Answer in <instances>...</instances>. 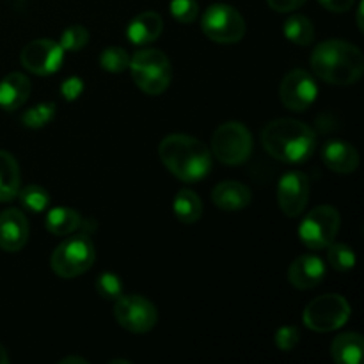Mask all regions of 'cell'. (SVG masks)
Segmentation results:
<instances>
[{
	"label": "cell",
	"mask_w": 364,
	"mask_h": 364,
	"mask_svg": "<svg viewBox=\"0 0 364 364\" xmlns=\"http://www.w3.org/2000/svg\"><path fill=\"white\" fill-rule=\"evenodd\" d=\"M262 144L272 159L284 164H304L316 151L318 137L309 124L281 117L263 128Z\"/></svg>",
	"instance_id": "cell-1"
},
{
	"label": "cell",
	"mask_w": 364,
	"mask_h": 364,
	"mask_svg": "<svg viewBox=\"0 0 364 364\" xmlns=\"http://www.w3.org/2000/svg\"><path fill=\"white\" fill-rule=\"evenodd\" d=\"M311 70L316 78L331 85H352L361 80L364 55L361 48L343 39H327L311 53Z\"/></svg>",
	"instance_id": "cell-2"
},
{
	"label": "cell",
	"mask_w": 364,
	"mask_h": 364,
	"mask_svg": "<svg viewBox=\"0 0 364 364\" xmlns=\"http://www.w3.org/2000/svg\"><path fill=\"white\" fill-rule=\"evenodd\" d=\"M159 156L166 169L185 183L203 181L212 171V151L192 135L173 134L164 137Z\"/></svg>",
	"instance_id": "cell-3"
},
{
	"label": "cell",
	"mask_w": 364,
	"mask_h": 364,
	"mask_svg": "<svg viewBox=\"0 0 364 364\" xmlns=\"http://www.w3.org/2000/svg\"><path fill=\"white\" fill-rule=\"evenodd\" d=\"M132 78L144 95L159 96L167 91L173 80V66L169 57L156 48L137 50L130 57Z\"/></svg>",
	"instance_id": "cell-4"
},
{
	"label": "cell",
	"mask_w": 364,
	"mask_h": 364,
	"mask_svg": "<svg viewBox=\"0 0 364 364\" xmlns=\"http://www.w3.org/2000/svg\"><path fill=\"white\" fill-rule=\"evenodd\" d=\"M96 262V247L89 235H68L50 256V267L63 279H73L87 272Z\"/></svg>",
	"instance_id": "cell-5"
},
{
	"label": "cell",
	"mask_w": 364,
	"mask_h": 364,
	"mask_svg": "<svg viewBox=\"0 0 364 364\" xmlns=\"http://www.w3.org/2000/svg\"><path fill=\"white\" fill-rule=\"evenodd\" d=\"M224 166H242L252 153V135L240 121L223 123L212 135V149Z\"/></svg>",
	"instance_id": "cell-6"
},
{
	"label": "cell",
	"mask_w": 364,
	"mask_h": 364,
	"mask_svg": "<svg viewBox=\"0 0 364 364\" xmlns=\"http://www.w3.org/2000/svg\"><path fill=\"white\" fill-rule=\"evenodd\" d=\"M352 315L350 304L338 294L320 295L313 299L302 313V322L315 333H333L341 329Z\"/></svg>",
	"instance_id": "cell-7"
},
{
	"label": "cell",
	"mask_w": 364,
	"mask_h": 364,
	"mask_svg": "<svg viewBox=\"0 0 364 364\" xmlns=\"http://www.w3.org/2000/svg\"><path fill=\"white\" fill-rule=\"evenodd\" d=\"M340 226L341 215L334 206H316L299 226V238L311 251H323L336 240Z\"/></svg>",
	"instance_id": "cell-8"
},
{
	"label": "cell",
	"mask_w": 364,
	"mask_h": 364,
	"mask_svg": "<svg viewBox=\"0 0 364 364\" xmlns=\"http://www.w3.org/2000/svg\"><path fill=\"white\" fill-rule=\"evenodd\" d=\"M201 28L210 41L233 45L245 36V20L235 7L228 4H213L201 18Z\"/></svg>",
	"instance_id": "cell-9"
},
{
	"label": "cell",
	"mask_w": 364,
	"mask_h": 364,
	"mask_svg": "<svg viewBox=\"0 0 364 364\" xmlns=\"http://www.w3.org/2000/svg\"><path fill=\"white\" fill-rule=\"evenodd\" d=\"M114 318L130 333L146 334L159 322V311L155 304L142 295H121L114 306Z\"/></svg>",
	"instance_id": "cell-10"
},
{
	"label": "cell",
	"mask_w": 364,
	"mask_h": 364,
	"mask_svg": "<svg viewBox=\"0 0 364 364\" xmlns=\"http://www.w3.org/2000/svg\"><path fill=\"white\" fill-rule=\"evenodd\" d=\"M64 50L52 39H34L23 46L20 53V63L31 73L39 77H48L63 68Z\"/></svg>",
	"instance_id": "cell-11"
},
{
	"label": "cell",
	"mask_w": 364,
	"mask_h": 364,
	"mask_svg": "<svg viewBox=\"0 0 364 364\" xmlns=\"http://www.w3.org/2000/svg\"><path fill=\"white\" fill-rule=\"evenodd\" d=\"M316 96H318V84L308 71L294 70L284 75L281 80L279 98L288 110L304 112L315 103Z\"/></svg>",
	"instance_id": "cell-12"
},
{
	"label": "cell",
	"mask_w": 364,
	"mask_h": 364,
	"mask_svg": "<svg viewBox=\"0 0 364 364\" xmlns=\"http://www.w3.org/2000/svg\"><path fill=\"white\" fill-rule=\"evenodd\" d=\"M309 201V178L301 171L283 174L277 183V205L290 219L301 215Z\"/></svg>",
	"instance_id": "cell-13"
},
{
	"label": "cell",
	"mask_w": 364,
	"mask_h": 364,
	"mask_svg": "<svg viewBox=\"0 0 364 364\" xmlns=\"http://www.w3.org/2000/svg\"><path fill=\"white\" fill-rule=\"evenodd\" d=\"M28 220L18 208L0 212V249L6 252H18L28 242Z\"/></svg>",
	"instance_id": "cell-14"
},
{
	"label": "cell",
	"mask_w": 364,
	"mask_h": 364,
	"mask_svg": "<svg viewBox=\"0 0 364 364\" xmlns=\"http://www.w3.org/2000/svg\"><path fill=\"white\" fill-rule=\"evenodd\" d=\"M326 263L315 255H302L288 267V283L297 290H313L326 277Z\"/></svg>",
	"instance_id": "cell-15"
},
{
	"label": "cell",
	"mask_w": 364,
	"mask_h": 364,
	"mask_svg": "<svg viewBox=\"0 0 364 364\" xmlns=\"http://www.w3.org/2000/svg\"><path fill=\"white\" fill-rule=\"evenodd\" d=\"M212 201L223 212H242L252 201V192L240 181H220L213 187Z\"/></svg>",
	"instance_id": "cell-16"
},
{
	"label": "cell",
	"mask_w": 364,
	"mask_h": 364,
	"mask_svg": "<svg viewBox=\"0 0 364 364\" xmlns=\"http://www.w3.org/2000/svg\"><path fill=\"white\" fill-rule=\"evenodd\" d=\"M322 160L333 173L350 174L359 167V153L352 144L345 141H327L322 148Z\"/></svg>",
	"instance_id": "cell-17"
},
{
	"label": "cell",
	"mask_w": 364,
	"mask_h": 364,
	"mask_svg": "<svg viewBox=\"0 0 364 364\" xmlns=\"http://www.w3.org/2000/svg\"><path fill=\"white\" fill-rule=\"evenodd\" d=\"M164 31V20L155 11H144L137 14L127 27V38L137 46L151 45Z\"/></svg>",
	"instance_id": "cell-18"
},
{
	"label": "cell",
	"mask_w": 364,
	"mask_h": 364,
	"mask_svg": "<svg viewBox=\"0 0 364 364\" xmlns=\"http://www.w3.org/2000/svg\"><path fill=\"white\" fill-rule=\"evenodd\" d=\"M31 89V80L23 73L14 71V73L6 75L0 80V109L7 110V112L18 110L27 103Z\"/></svg>",
	"instance_id": "cell-19"
},
{
	"label": "cell",
	"mask_w": 364,
	"mask_h": 364,
	"mask_svg": "<svg viewBox=\"0 0 364 364\" xmlns=\"http://www.w3.org/2000/svg\"><path fill=\"white\" fill-rule=\"evenodd\" d=\"M363 354L364 340L359 333H343L331 343V358L338 364H359Z\"/></svg>",
	"instance_id": "cell-20"
},
{
	"label": "cell",
	"mask_w": 364,
	"mask_h": 364,
	"mask_svg": "<svg viewBox=\"0 0 364 364\" xmlns=\"http://www.w3.org/2000/svg\"><path fill=\"white\" fill-rule=\"evenodd\" d=\"M21 188L20 166L6 149H0V203L13 201Z\"/></svg>",
	"instance_id": "cell-21"
},
{
	"label": "cell",
	"mask_w": 364,
	"mask_h": 364,
	"mask_svg": "<svg viewBox=\"0 0 364 364\" xmlns=\"http://www.w3.org/2000/svg\"><path fill=\"white\" fill-rule=\"evenodd\" d=\"M82 223H84V219L77 210L68 208V206H55L46 213L45 226L55 237H68V235L80 231Z\"/></svg>",
	"instance_id": "cell-22"
},
{
	"label": "cell",
	"mask_w": 364,
	"mask_h": 364,
	"mask_svg": "<svg viewBox=\"0 0 364 364\" xmlns=\"http://www.w3.org/2000/svg\"><path fill=\"white\" fill-rule=\"evenodd\" d=\"M173 212L181 224L199 223L203 215V201L191 188H181L173 201Z\"/></svg>",
	"instance_id": "cell-23"
},
{
	"label": "cell",
	"mask_w": 364,
	"mask_h": 364,
	"mask_svg": "<svg viewBox=\"0 0 364 364\" xmlns=\"http://www.w3.org/2000/svg\"><path fill=\"white\" fill-rule=\"evenodd\" d=\"M284 38L299 46H308L315 41V27L313 21L304 14H294L283 25Z\"/></svg>",
	"instance_id": "cell-24"
},
{
	"label": "cell",
	"mask_w": 364,
	"mask_h": 364,
	"mask_svg": "<svg viewBox=\"0 0 364 364\" xmlns=\"http://www.w3.org/2000/svg\"><path fill=\"white\" fill-rule=\"evenodd\" d=\"M16 198H20V203L23 208L36 213L45 212L50 206V194L41 185H27V187L20 188Z\"/></svg>",
	"instance_id": "cell-25"
},
{
	"label": "cell",
	"mask_w": 364,
	"mask_h": 364,
	"mask_svg": "<svg viewBox=\"0 0 364 364\" xmlns=\"http://www.w3.org/2000/svg\"><path fill=\"white\" fill-rule=\"evenodd\" d=\"M327 262L338 272H348L355 267V255L354 249L348 247L347 244H341V242H333L331 245H327Z\"/></svg>",
	"instance_id": "cell-26"
},
{
	"label": "cell",
	"mask_w": 364,
	"mask_h": 364,
	"mask_svg": "<svg viewBox=\"0 0 364 364\" xmlns=\"http://www.w3.org/2000/svg\"><path fill=\"white\" fill-rule=\"evenodd\" d=\"M100 66L109 73H123L130 66V55L121 46H110L100 53Z\"/></svg>",
	"instance_id": "cell-27"
},
{
	"label": "cell",
	"mask_w": 364,
	"mask_h": 364,
	"mask_svg": "<svg viewBox=\"0 0 364 364\" xmlns=\"http://www.w3.org/2000/svg\"><path fill=\"white\" fill-rule=\"evenodd\" d=\"M55 117V103H39V105L27 109L21 116V123L28 128H43L52 123Z\"/></svg>",
	"instance_id": "cell-28"
},
{
	"label": "cell",
	"mask_w": 364,
	"mask_h": 364,
	"mask_svg": "<svg viewBox=\"0 0 364 364\" xmlns=\"http://www.w3.org/2000/svg\"><path fill=\"white\" fill-rule=\"evenodd\" d=\"M96 294L100 295L105 301H114L123 295V283H121V277L116 276L112 272H103L100 274L98 279H96Z\"/></svg>",
	"instance_id": "cell-29"
},
{
	"label": "cell",
	"mask_w": 364,
	"mask_h": 364,
	"mask_svg": "<svg viewBox=\"0 0 364 364\" xmlns=\"http://www.w3.org/2000/svg\"><path fill=\"white\" fill-rule=\"evenodd\" d=\"M89 43V31L82 25H71L60 34L59 45L64 52H78Z\"/></svg>",
	"instance_id": "cell-30"
},
{
	"label": "cell",
	"mask_w": 364,
	"mask_h": 364,
	"mask_svg": "<svg viewBox=\"0 0 364 364\" xmlns=\"http://www.w3.org/2000/svg\"><path fill=\"white\" fill-rule=\"evenodd\" d=\"M169 11L174 20L188 25L192 21H196V18L199 14L198 0H171Z\"/></svg>",
	"instance_id": "cell-31"
},
{
	"label": "cell",
	"mask_w": 364,
	"mask_h": 364,
	"mask_svg": "<svg viewBox=\"0 0 364 364\" xmlns=\"http://www.w3.org/2000/svg\"><path fill=\"white\" fill-rule=\"evenodd\" d=\"M274 343H276V347L279 348V350L291 352L297 348L299 343H301V333H299L297 327L284 326V327H281V329L276 331Z\"/></svg>",
	"instance_id": "cell-32"
},
{
	"label": "cell",
	"mask_w": 364,
	"mask_h": 364,
	"mask_svg": "<svg viewBox=\"0 0 364 364\" xmlns=\"http://www.w3.org/2000/svg\"><path fill=\"white\" fill-rule=\"evenodd\" d=\"M82 92H84V82L78 77H70L68 80L63 82V85H60V95H63L64 100H68V102H75L77 98H80Z\"/></svg>",
	"instance_id": "cell-33"
},
{
	"label": "cell",
	"mask_w": 364,
	"mask_h": 364,
	"mask_svg": "<svg viewBox=\"0 0 364 364\" xmlns=\"http://www.w3.org/2000/svg\"><path fill=\"white\" fill-rule=\"evenodd\" d=\"M269 7L276 13H291L306 4V0H267Z\"/></svg>",
	"instance_id": "cell-34"
},
{
	"label": "cell",
	"mask_w": 364,
	"mask_h": 364,
	"mask_svg": "<svg viewBox=\"0 0 364 364\" xmlns=\"http://www.w3.org/2000/svg\"><path fill=\"white\" fill-rule=\"evenodd\" d=\"M318 2L331 13H347L354 7L355 0H318Z\"/></svg>",
	"instance_id": "cell-35"
},
{
	"label": "cell",
	"mask_w": 364,
	"mask_h": 364,
	"mask_svg": "<svg viewBox=\"0 0 364 364\" xmlns=\"http://www.w3.org/2000/svg\"><path fill=\"white\" fill-rule=\"evenodd\" d=\"M89 361L84 358H78V355H68V358L60 359L59 364H87Z\"/></svg>",
	"instance_id": "cell-36"
},
{
	"label": "cell",
	"mask_w": 364,
	"mask_h": 364,
	"mask_svg": "<svg viewBox=\"0 0 364 364\" xmlns=\"http://www.w3.org/2000/svg\"><path fill=\"white\" fill-rule=\"evenodd\" d=\"M363 9H364V2L361 0V2H359V6H358V27H359V31H364V25H363Z\"/></svg>",
	"instance_id": "cell-37"
},
{
	"label": "cell",
	"mask_w": 364,
	"mask_h": 364,
	"mask_svg": "<svg viewBox=\"0 0 364 364\" xmlns=\"http://www.w3.org/2000/svg\"><path fill=\"white\" fill-rule=\"evenodd\" d=\"M9 354H7L6 347H4L2 343H0V364H9Z\"/></svg>",
	"instance_id": "cell-38"
}]
</instances>
